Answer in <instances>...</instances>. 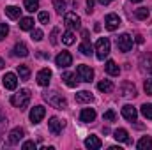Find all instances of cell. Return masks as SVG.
Listing matches in <instances>:
<instances>
[{
	"mask_svg": "<svg viewBox=\"0 0 152 150\" xmlns=\"http://www.w3.org/2000/svg\"><path fill=\"white\" fill-rule=\"evenodd\" d=\"M42 99H44L48 104H51L53 108H57V110L67 108L66 97H62V94H58V92H44V94H42Z\"/></svg>",
	"mask_w": 152,
	"mask_h": 150,
	"instance_id": "1",
	"label": "cell"
},
{
	"mask_svg": "<svg viewBox=\"0 0 152 150\" xmlns=\"http://www.w3.org/2000/svg\"><path fill=\"white\" fill-rule=\"evenodd\" d=\"M30 90H27V88H23V90H20L18 94H14L12 97H11V104L14 106V108H20V110H27V106H28V103H30Z\"/></svg>",
	"mask_w": 152,
	"mask_h": 150,
	"instance_id": "2",
	"label": "cell"
},
{
	"mask_svg": "<svg viewBox=\"0 0 152 150\" xmlns=\"http://www.w3.org/2000/svg\"><path fill=\"white\" fill-rule=\"evenodd\" d=\"M96 55H97L99 60H104L110 55V41L106 37L97 39V42H96Z\"/></svg>",
	"mask_w": 152,
	"mask_h": 150,
	"instance_id": "3",
	"label": "cell"
},
{
	"mask_svg": "<svg viewBox=\"0 0 152 150\" xmlns=\"http://www.w3.org/2000/svg\"><path fill=\"white\" fill-rule=\"evenodd\" d=\"M64 23L69 27V30H80L81 28V20H80V16L76 12H66Z\"/></svg>",
	"mask_w": 152,
	"mask_h": 150,
	"instance_id": "4",
	"label": "cell"
},
{
	"mask_svg": "<svg viewBox=\"0 0 152 150\" xmlns=\"http://www.w3.org/2000/svg\"><path fill=\"white\" fill-rule=\"evenodd\" d=\"M117 46H118L120 51L127 53V51L133 48V37H131L129 34H122L120 37H117Z\"/></svg>",
	"mask_w": 152,
	"mask_h": 150,
	"instance_id": "5",
	"label": "cell"
},
{
	"mask_svg": "<svg viewBox=\"0 0 152 150\" xmlns=\"http://www.w3.org/2000/svg\"><path fill=\"white\" fill-rule=\"evenodd\" d=\"M76 74H78V78H80L81 81L90 83L92 78H94V71H92L88 66H78V67H76Z\"/></svg>",
	"mask_w": 152,
	"mask_h": 150,
	"instance_id": "6",
	"label": "cell"
},
{
	"mask_svg": "<svg viewBox=\"0 0 152 150\" xmlns=\"http://www.w3.org/2000/svg\"><path fill=\"white\" fill-rule=\"evenodd\" d=\"M64 120H60L58 117H51L50 118V122H48V127H50V133L53 134V136H57V134H60L62 133V129H64Z\"/></svg>",
	"mask_w": 152,
	"mask_h": 150,
	"instance_id": "7",
	"label": "cell"
},
{
	"mask_svg": "<svg viewBox=\"0 0 152 150\" xmlns=\"http://www.w3.org/2000/svg\"><path fill=\"white\" fill-rule=\"evenodd\" d=\"M55 62H57V66H58L60 69H66V67H69V66L73 64V57H71L69 51H62V53L57 55Z\"/></svg>",
	"mask_w": 152,
	"mask_h": 150,
	"instance_id": "8",
	"label": "cell"
},
{
	"mask_svg": "<svg viewBox=\"0 0 152 150\" xmlns=\"http://www.w3.org/2000/svg\"><path fill=\"white\" fill-rule=\"evenodd\" d=\"M44 115H46V110H44V106H34L32 110H30V122L32 124H39L42 118H44Z\"/></svg>",
	"mask_w": 152,
	"mask_h": 150,
	"instance_id": "9",
	"label": "cell"
},
{
	"mask_svg": "<svg viewBox=\"0 0 152 150\" xmlns=\"http://www.w3.org/2000/svg\"><path fill=\"white\" fill-rule=\"evenodd\" d=\"M104 27L110 30V32H113V30H117L118 27H120V18L117 16V14H108L106 18H104Z\"/></svg>",
	"mask_w": 152,
	"mask_h": 150,
	"instance_id": "10",
	"label": "cell"
},
{
	"mask_svg": "<svg viewBox=\"0 0 152 150\" xmlns=\"http://www.w3.org/2000/svg\"><path fill=\"white\" fill-rule=\"evenodd\" d=\"M36 79H37V83L41 87H48L50 85V79H51V71L48 69V67H44V69H41L36 76Z\"/></svg>",
	"mask_w": 152,
	"mask_h": 150,
	"instance_id": "11",
	"label": "cell"
},
{
	"mask_svg": "<svg viewBox=\"0 0 152 150\" xmlns=\"http://www.w3.org/2000/svg\"><path fill=\"white\" fill-rule=\"evenodd\" d=\"M23 134H25V131H23L21 127H14V129L9 133V143H11V145H18V143L23 140Z\"/></svg>",
	"mask_w": 152,
	"mask_h": 150,
	"instance_id": "12",
	"label": "cell"
},
{
	"mask_svg": "<svg viewBox=\"0 0 152 150\" xmlns=\"http://www.w3.org/2000/svg\"><path fill=\"white\" fill-rule=\"evenodd\" d=\"M4 87L7 88V90H14L16 87H18V76L14 74V73H7V74L4 76Z\"/></svg>",
	"mask_w": 152,
	"mask_h": 150,
	"instance_id": "13",
	"label": "cell"
},
{
	"mask_svg": "<svg viewBox=\"0 0 152 150\" xmlns=\"http://www.w3.org/2000/svg\"><path fill=\"white\" fill-rule=\"evenodd\" d=\"M122 117H124L126 120H129V122H136L138 111H136V108H133L131 104H126V106L122 108Z\"/></svg>",
	"mask_w": 152,
	"mask_h": 150,
	"instance_id": "14",
	"label": "cell"
},
{
	"mask_svg": "<svg viewBox=\"0 0 152 150\" xmlns=\"http://www.w3.org/2000/svg\"><path fill=\"white\" fill-rule=\"evenodd\" d=\"M62 79H64V83H66L69 88L78 87V81H80L78 74H75V73H64V74H62Z\"/></svg>",
	"mask_w": 152,
	"mask_h": 150,
	"instance_id": "15",
	"label": "cell"
},
{
	"mask_svg": "<svg viewBox=\"0 0 152 150\" xmlns=\"http://www.w3.org/2000/svg\"><path fill=\"white\" fill-rule=\"evenodd\" d=\"M120 92H122L124 97H134V95H136V88H134V85L129 83V81H124V83H122Z\"/></svg>",
	"mask_w": 152,
	"mask_h": 150,
	"instance_id": "16",
	"label": "cell"
},
{
	"mask_svg": "<svg viewBox=\"0 0 152 150\" xmlns=\"http://www.w3.org/2000/svg\"><path fill=\"white\" fill-rule=\"evenodd\" d=\"M80 120L85 122V124L94 122V120H96V110H92V108H85V110H81V113H80Z\"/></svg>",
	"mask_w": 152,
	"mask_h": 150,
	"instance_id": "17",
	"label": "cell"
},
{
	"mask_svg": "<svg viewBox=\"0 0 152 150\" xmlns=\"http://www.w3.org/2000/svg\"><path fill=\"white\" fill-rule=\"evenodd\" d=\"M101 140L97 138V136H88L87 140H85V147L87 149H90V150H99L101 149Z\"/></svg>",
	"mask_w": 152,
	"mask_h": 150,
	"instance_id": "18",
	"label": "cell"
},
{
	"mask_svg": "<svg viewBox=\"0 0 152 150\" xmlns=\"http://www.w3.org/2000/svg\"><path fill=\"white\" fill-rule=\"evenodd\" d=\"M104 71H106L110 76H118L120 74V67L117 66V62H113V60H108V62L104 64Z\"/></svg>",
	"mask_w": 152,
	"mask_h": 150,
	"instance_id": "19",
	"label": "cell"
},
{
	"mask_svg": "<svg viewBox=\"0 0 152 150\" xmlns=\"http://www.w3.org/2000/svg\"><path fill=\"white\" fill-rule=\"evenodd\" d=\"M113 138L120 143H129V134L126 129H115L113 131Z\"/></svg>",
	"mask_w": 152,
	"mask_h": 150,
	"instance_id": "20",
	"label": "cell"
},
{
	"mask_svg": "<svg viewBox=\"0 0 152 150\" xmlns=\"http://www.w3.org/2000/svg\"><path fill=\"white\" fill-rule=\"evenodd\" d=\"M94 95L88 92V90H81L76 94V103H92Z\"/></svg>",
	"mask_w": 152,
	"mask_h": 150,
	"instance_id": "21",
	"label": "cell"
},
{
	"mask_svg": "<svg viewBox=\"0 0 152 150\" xmlns=\"http://www.w3.org/2000/svg\"><path fill=\"white\" fill-rule=\"evenodd\" d=\"M5 14H7L11 20H18L20 14H21V9L16 7V5H9V7H5Z\"/></svg>",
	"mask_w": 152,
	"mask_h": 150,
	"instance_id": "22",
	"label": "cell"
},
{
	"mask_svg": "<svg viewBox=\"0 0 152 150\" xmlns=\"http://www.w3.org/2000/svg\"><path fill=\"white\" fill-rule=\"evenodd\" d=\"M152 147V138L151 136H143L138 143H136V149L138 150H149Z\"/></svg>",
	"mask_w": 152,
	"mask_h": 150,
	"instance_id": "23",
	"label": "cell"
},
{
	"mask_svg": "<svg viewBox=\"0 0 152 150\" xmlns=\"http://www.w3.org/2000/svg\"><path fill=\"white\" fill-rule=\"evenodd\" d=\"M14 55L16 57H27L28 55V48L23 42H16L14 44Z\"/></svg>",
	"mask_w": 152,
	"mask_h": 150,
	"instance_id": "24",
	"label": "cell"
},
{
	"mask_svg": "<svg viewBox=\"0 0 152 150\" xmlns=\"http://www.w3.org/2000/svg\"><path fill=\"white\" fill-rule=\"evenodd\" d=\"M97 88H99L101 92L108 94V92H112V90H113V83H112L110 79H103V81H99V83H97Z\"/></svg>",
	"mask_w": 152,
	"mask_h": 150,
	"instance_id": "25",
	"label": "cell"
},
{
	"mask_svg": "<svg viewBox=\"0 0 152 150\" xmlns=\"http://www.w3.org/2000/svg\"><path fill=\"white\" fill-rule=\"evenodd\" d=\"M20 28L21 30H32L34 28V20L32 18H21L20 20Z\"/></svg>",
	"mask_w": 152,
	"mask_h": 150,
	"instance_id": "26",
	"label": "cell"
},
{
	"mask_svg": "<svg viewBox=\"0 0 152 150\" xmlns=\"http://www.w3.org/2000/svg\"><path fill=\"white\" fill-rule=\"evenodd\" d=\"M18 76H20L21 81H27L30 78V69L27 66H18Z\"/></svg>",
	"mask_w": 152,
	"mask_h": 150,
	"instance_id": "27",
	"label": "cell"
},
{
	"mask_svg": "<svg viewBox=\"0 0 152 150\" xmlns=\"http://www.w3.org/2000/svg\"><path fill=\"white\" fill-rule=\"evenodd\" d=\"M149 14H151V12H149V9H147V7H138V9L134 11V16H136L138 20H147V18H149Z\"/></svg>",
	"mask_w": 152,
	"mask_h": 150,
	"instance_id": "28",
	"label": "cell"
},
{
	"mask_svg": "<svg viewBox=\"0 0 152 150\" xmlns=\"http://www.w3.org/2000/svg\"><path fill=\"white\" fill-rule=\"evenodd\" d=\"M23 4H25V9L30 11V12H34V11L39 9V0H25Z\"/></svg>",
	"mask_w": 152,
	"mask_h": 150,
	"instance_id": "29",
	"label": "cell"
},
{
	"mask_svg": "<svg viewBox=\"0 0 152 150\" xmlns=\"http://www.w3.org/2000/svg\"><path fill=\"white\" fill-rule=\"evenodd\" d=\"M80 51H81L83 55H90V53H92V44H90V42L85 39V41L80 44Z\"/></svg>",
	"mask_w": 152,
	"mask_h": 150,
	"instance_id": "30",
	"label": "cell"
},
{
	"mask_svg": "<svg viewBox=\"0 0 152 150\" xmlns=\"http://www.w3.org/2000/svg\"><path fill=\"white\" fill-rule=\"evenodd\" d=\"M53 7H55L57 14L66 12V2H64V0H53Z\"/></svg>",
	"mask_w": 152,
	"mask_h": 150,
	"instance_id": "31",
	"label": "cell"
},
{
	"mask_svg": "<svg viewBox=\"0 0 152 150\" xmlns=\"http://www.w3.org/2000/svg\"><path fill=\"white\" fill-rule=\"evenodd\" d=\"M62 42L67 44V46H71V44L75 42V34H73V30H67V32L62 36Z\"/></svg>",
	"mask_w": 152,
	"mask_h": 150,
	"instance_id": "32",
	"label": "cell"
},
{
	"mask_svg": "<svg viewBox=\"0 0 152 150\" xmlns=\"http://www.w3.org/2000/svg\"><path fill=\"white\" fill-rule=\"evenodd\" d=\"M140 110H142V115H143L145 118L152 120V104H143Z\"/></svg>",
	"mask_w": 152,
	"mask_h": 150,
	"instance_id": "33",
	"label": "cell"
},
{
	"mask_svg": "<svg viewBox=\"0 0 152 150\" xmlns=\"http://www.w3.org/2000/svg\"><path fill=\"white\" fill-rule=\"evenodd\" d=\"M5 127H7V118H5L4 111L0 110V136H2V133L5 131Z\"/></svg>",
	"mask_w": 152,
	"mask_h": 150,
	"instance_id": "34",
	"label": "cell"
},
{
	"mask_svg": "<svg viewBox=\"0 0 152 150\" xmlns=\"http://www.w3.org/2000/svg\"><path fill=\"white\" fill-rule=\"evenodd\" d=\"M103 118H104L106 122H113L115 118H117V113H115L113 110H108V111H104V115H103Z\"/></svg>",
	"mask_w": 152,
	"mask_h": 150,
	"instance_id": "35",
	"label": "cell"
},
{
	"mask_svg": "<svg viewBox=\"0 0 152 150\" xmlns=\"http://www.w3.org/2000/svg\"><path fill=\"white\" fill-rule=\"evenodd\" d=\"M7 34H9V27L5 23H0V41H4L7 37Z\"/></svg>",
	"mask_w": 152,
	"mask_h": 150,
	"instance_id": "36",
	"label": "cell"
},
{
	"mask_svg": "<svg viewBox=\"0 0 152 150\" xmlns=\"http://www.w3.org/2000/svg\"><path fill=\"white\" fill-rule=\"evenodd\" d=\"M39 21H41L42 25H46V23L50 21V14H48L46 11H41V12H39Z\"/></svg>",
	"mask_w": 152,
	"mask_h": 150,
	"instance_id": "37",
	"label": "cell"
},
{
	"mask_svg": "<svg viewBox=\"0 0 152 150\" xmlns=\"http://www.w3.org/2000/svg\"><path fill=\"white\" fill-rule=\"evenodd\" d=\"M143 90H145L147 95H152V79H145V83H143Z\"/></svg>",
	"mask_w": 152,
	"mask_h": 150,
	"instance_id": "38",
	"label": "cell"
},
{
	"mask_svg": "<svg viewBox=\"0 0 152 150\" xmlns=\"http://www.w3.org/2000/svg\"><path fill=\"white\" fill-rule=\"evenodd\" d=\"M32 39H34V41H42V32H41V30H39V28H32Z\"/></svg>",
	"mask_w": 152,
	"mask_h": 150,
	"instance_id": "39",
	"label": "cell"
},
{
	"mask_svg": "<svg viewBox=\"0 0 152 150\" xmlns=\"http://www.w3.org/2000/svg\"><path fill=\"white\" fill-rule=\"evenodd\" d=\"M21 149H23V150H28V149L36 150V143H34V141H25V143L21 145Z\"/></svg>",
	"mask_w": 152,
	"mask_h": 150,
	"instance_id": "40",
	"label": "cell"
},
{
	"mask_svg": "<svg viewBox=\"0 0 152 150\" xmlns=\"http://www.w3.org/2000/svg\"><path fill=\"white\" fill-rule=\"evenodd\" d=\"M57 36H58V28L51 30V44H57Z\"/></svg>",
	"mask_w": 152,
	"mask_h": 150,
	"instance_id": "41",
	"label": "cell"
},
{
	"mask_svg": "<svg viewBox=\"0 0 152 150\" xmlns=\"http://www.w3.org/2000/svg\"><path fill=\"white\" fill-rule=\"evenodd\" d=\"M94 4H96V0H87V12H92V9H94Z\"/></svg>",
	"mask_w": 152,
	"mask_h": 150,
	"instance_id": "42",
	"label": "cell"
},
{
	"mask_svg": "<svg viewBox=\"0 0 152 150\" xmlns=\"http://www.w3.org/2000/svg\"><path fill=\"white\" fill-rule=\"evenodd\" d=\"M110 2H113V0H99V4H103V5H108Z\"/></svg>",
	"mask_w": 152,
	"mask_h": 150,
	"instance_id": "43",
	"label": "cell"
},
{
	"mask_svg": "<svg viewBox=\"0 0 152 150\" xmlns=\"http://www.w3.org/2000/svg\"><path fill=\"white\" fill-rule=\"evenodd\" d=\"M81 36L87 39V37H88V30H83V32H81Z\"/></svg>",
	"mask_w": 152,
	"mask_h": 150,
	"instance_id": "44",
	"label": "cell"
},
{
	"mask_svg": "<svg viewBox=\"0 0 152 150\" xmlns=\"http://www.w3.org/2000/svg\"><path fill=\"white\" fill-rule=\"evenodd\" d=\"M4 69V58H0V71Z\"/></svg>",
	"mask_w": 152,
	"mask_h": 150,
	"instance_id": "45",
	"label": "cell"
},
{
	"mask_svg": "<svg viewBox=\"0 0 152 150\" xmlns=\"http://www.w3.org/2000/svg\"><path fill=\"white\" fill-rule=\"evenodd\" d=\"M131 2H142V0H131Z\"/></svg>",
	"mask_w": 152,
	"mask_h": 150,
	"instance_id": "46",
	"label": "cell"
}]
</instances>
